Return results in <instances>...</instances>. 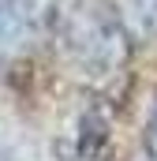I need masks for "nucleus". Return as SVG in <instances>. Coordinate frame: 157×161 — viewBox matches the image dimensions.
Wrapping results in <instances>:
<instances>
[{"instance_id": "nucleus-2", "label": "nucleus", "mask_w": 157, "mask_h": 161, "mask_svg": "<svg viewBox=\"0 0 157 161\" xmlns=\"http://www.w3.org/2000/svg\"><path fill=\"white\" fill-rule=\"evenodd\" d=\"M56 19V0H0V49L23 53Z\"/></svg>"}, {"instance_id": "nucleus-3", "label": "nucleus", "mask_w": 157, "mask_h": 161, "mask_svg": "<svg viewBox=\"0 0 157 161\" xmlns=\"http://www.w3.org/2000/svg\"><path fill=\"white\" fill-rule=\"evenodd\" d=\"M135 4V15L142 19L146 30H157V0H131Z\"/></svg>"}, {"instance_id": "nucleus-1", "label": "nucleus", "mask_w": 157, "mask_h": 161, "mask_svg": "<svg viewBox=\"0 0 157 161\" xmlns=\"http://www.w3.org/2000/svg\"><path fill=\"white\" fill-rule=\"evenodd\" d=\"M60 53L75 75L94 86H112L131 60L127 30L101 0H78L68 15H60Z\"/></svg>"}, {"instance_id": "nucleus-4", "label": "nucleus", "mask_w": 157, "mask_h": 161, "mask_svg": "<svg viewBox=\"0 0 157 161\" xmlns=\"http://www.w3.org/2000/svg\"><path fill=\"white\" fill-rule=\"evenodd\" d=\"M146 154H150V161H157V101L150 109V120H146Z\"/></svg>"}]
</instances>
